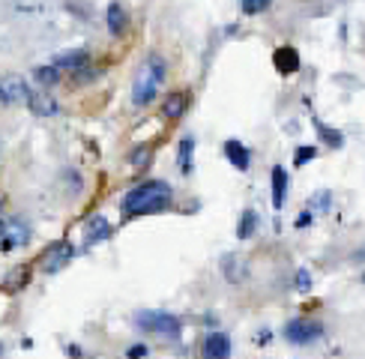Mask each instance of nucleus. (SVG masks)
I'll use <instances>...</instances> for the list:
<instances>
[{"instance_id":"f257e3e1","label":"nucleus","mask_w":365,"mask_h":359,"mask_svg":"<svg viewBox=\"0 0 365 359\" xmlns=\"http://www.w3.org/2000/svg\"><path fill=\"white\" fill-rule=\"evenodd\" d=\"M174 201V192L165 180H147L135 189H129L120 201V216L123 222H132L138 216H156V212H165L171 207Z\"/></svg>"},{"instance_id":"f03ea898","label":"nucleus","mask_w":365,"mask_h":359,"mask_svg":"<svg viewBox=\"0 0 365 359\" xmlns=\"http://www.w3.org/2000/svg\"><path fill=\"white\" fill-rule=\"evenodd\" d=\"M168 78V66L159 54H147L144 63L138 66L135 72V81H132V105L135 108H147L153 99L159 96V87L162 81Z\"/></svg>"},{"instance_id":"7ed1b4c3","label":"nucleus","mask_w":365,"mask_h":359,"mask_svg":"<svg viewBox=\"0 0 365 359\" xmlns=\"http://www.w3.org/2000/svg\"><path fill=\"white\" fill-rule=\"evenodd\" d=\"M135 323L141 332H156V335H168V339H177L183 330L180 318L171 311H138Z\"/></svg>"},{"instance_id":"20e7f679","label":"nucleus","mask_w":365,"mask_h":359,"mask_svg":"<svg viewBox=\"0 0 365 359\" xmlns=\"http://www.w3.org/2000/svg\"><path fill=\"white\" fill-rule=\"evenodd\" d=\"M320 335H324V327L312 318H294L284 323V339L296 344V347H305V344H315Z\"/></svg>"},{"instance_id":"39448f33","label":"nucleus","mask_w":365,"mask_h":359,"mask_svg":"<svg viewBox=\"0 0 365 359\" xmlns=\"http://www.w3.org/2000/svg\"><path fill=\"white\" fill-rule=\"evenodd\" d=\"M72 257H75V245L66 240H57L39 255V266H42V273H57V269H63Z\"/></svg>"},{"instance_id":"423d86ee","label":"nucleus","mask_w":365,"mask_h":359,"mask_svg":"<svg viewBox=\"0 0 365 359\" xmlns=\"http://www.w3.org/2000/svg\"><path fill=\"white\" fill-rule=\"evenodd\" d=\"M30 243V224L13 216V219H4V233H0V249H18V245H27Z\"/></svg>"},{"instance_id":"0eeeda50","label":"nucleus","mask_w":365,"mask_h":359,"mask_svg":"<svg viewBox=\"0 0 365 359\" xmlns=\"http://www.w3.org/2000/svg\"><path fill=\"white\" fill-rule=\"evenodd\" d=\"M189 105H192V93H189V90H177V93H168V96L162 99V117L177 123V120L186 117Z\"/></svg>"},{"instance_id":"6e6552de","label":"nucleus","mask_w":365,"mask_h":359,"mask_svg":"<svg viewBox=\"0 0 365 359\" xmlns=\"http://www.w3.org/2000/svg\"><path fill=\"white\" fill-rule=\"evenodd\" d=\"M222 153H225V159L237 168V171H242L246 174L249 168H252V153H249V147L242 141H237V138H228L225 144H222Z\"/></svg>"},{"instance_id":"1a4fd4ad","label":"nucleus","mask_w":365,"mask_h":359,"mask_svg":"<svg viewBox=\"0 0 365 359\" xmlns=\"http://www.w3.org/2000/svg\"><path fill=\"white\" fill-rule=\"evenodd\" d=\"M204 359H230V335L228 332H209L201 347Z\"/></svg>"},{"instance_id":"9d476101","label":"nucleus","mask_w":365,"mask_h":359,"mask_svg":"<svg viewBox=\"0 0 365 359\" xmlns=\"http://www.w3.org/2000/svg\"><path fill=\"white\" fill-rule=\"evenodd\" d=\"M111 222H108L105 216H93V219H87L84 224V243L87 245H99V243H105V240H111Z\"/></svg>"},{"instance_id":"9b49d317","label":"nucleus","mask_w":365,"mask_h":359,"mask_svg":"<svg viewBox=\"0 0 365 359\" xmlns=\"http://www.w3.org/2000/svg\"><path fill=\"white\" fill-rule=\"evenodd\" d=\"M27 84L21 78H4L0 81V105H15V102H27Z\"/></svg>"},{"instance_id":"f8f14e48","label":"nucleus","mask_w":365,"mask_h":359,"mask_svg":"<svg viewBox=\"0 0 365 359\" xmlns=\"http://www.w3.org/2000/svg\"><path fill=\"white\" fill-rule=\"evenodd\" d=\"M30 278H33V269H30V264H18V266H13L9 273L4 276V287L6 294H21L27 285H30Z\"/></svg>"},{"instance_id":"ddd939ff","label":"nucleus","mask_w":365,"mask_h":359,"mask_svg":"<svg viewBox=\"0 0 365 359\" xmlns=\"http://www.w3.org/2000/svg\"><path fill=\"white\" fill-rule=\"evenodd\" d=\"M273 66L279 75H296V69H300V54H296V48H291V45H282V48H275V54H273Z\"/></svg>"},{"instance_id":"4468645a","label":"nucleus","mask_w":365,"mask_h":359,"mask_svg":"<svg viewBox=\"0 0 365 359\" xmlns=\"http://www.w3.org/2000/svg\"><path fill=\"white\" fill-rule=\"evenodd\" d=\"M51 63L57 66L60 72H75V69H81V66H87V63H90V51H84V48L63 51V54H57V57H54Z\"/></svg>"},{"instance_id":"2eb2a0df","label":"nucleus","mask_w":365,"mask_h":359,"mask_svg":"<svg viewBox=\"0 0 365 359\" xmlns=\"http://www.w3.org/2000/svg\"><path fill=\"white\" fill-rule=\"evenodd\" d=\"M25 105H27L36 117H51V114H57V111H60V105H57V99H54V96H48V93H33V90L27 93V102H25Z\"/></svg>"},{"instance_id":"dca6fc26","label":"nucleus","mask_w":365,"mask_h":359,"mask_svg":"<svg viewBox=\"0 0 365 359\" xmlns=\"http://www.w3.org/2000/svg\"><path fill=\"white\" fill-rule=\"evenodd\" d=\"M192 156H195V138H192V135H183L180 144H177V165H180V174L183 177H189L195 171Z\"/></svg>"},{"instance_id":"f3484780","label":"nucleus","mask_w":365,"mask_h":359,"mask_svg":"<svg viewBox=\"0 0 365 359\" xmlns=\"http://www.w3.org/2000/svg\"><path fill=\"white\" fill-rule=\"evenodd\" d=\"M105 18H108V30L114 33V36H123V33L129 30V13L123 9V4H108V13H105Z\"/></svg>"},{"instance_id":"a211bd4d","label":"nucleus","mask_w":365,"mask_h":359,"mask_svg":"<svg viewBox=\"0 0 365 359\" xmlns=\"http://www.w3.org/2000/svg\"><path fill=\"white\" fill-rule=\"evenodd\" d=\"M270 189H273V207L282 210L284 204V195H287V171L282 165H275L270 171Z\"/></svg>"},{"instance_id":"6ab92c4d","label":"nucleus","mask_w":365,"mask_h":359,"mask_svg":"<svg viewBox=\"0 0 365 359\" xmlns=\"http://www.w3.org/2000/svg\"><path fill=\"white\" fill-rule=\"evenodd\" d=\"M315 132H317V138L324 141V147H329V150L345 147V135H341V129H329L324 120H315Z\"/></svg>"},{"instance_id":"aec40b11","label":"nucleus","mask_w":365,"mask_h":359,"mask_svg":"<svg viewBox=\"0 0 365 359\" xmlns=\"http://www.w3.org/2000/svg\"><path fill=\"white\" fill-rule=\"evenodd\" d=\"M222 273H225L228 282L240 285L242 278H246V266H242V257H240V255H225V257H222Z\"/></svg>"},{"instance_id":"412c9836","label":"nucleus","mask_w":365,"mask_h":359,"mask_svg":"<svg viewBox=\"0 0 365 359\" xmlns=\"http://www.w3.org/2000/svg\"><path fill=\"white\" fill-rule=\"evenodd\" d=\"M153 153H156L153 144H138V147L129 153V165L135 168V171H147L150 162H153Z\"/></svg>"},{"instance_id":"4be33fe9","label":"nucleus","mask_w":365,"mask_h":359,"mask_svg":"<svg viewBox=\"0 0 365 359\" xmlns=\"http://www.w3.org/2000/svg\"><path fill=\"white\" fill-rule=\"evenodd\" d=\"M254 231H258V212H254V210H242L240 224H237V240H242V243L252 240Z\"/></svg>"},{"instance_id":"5701e85b","label":"nucleus","mask_w":365,"mask_h":359,"mask_svg":"<svg viewBox=\"0 0 365 359\" xmlns=\"http://www.w3.org/2000/svg\"><path fill=\"white\" fill-rule=\"evenodd\" d=\"M33 78H36V84H42V87H54L60 81V69L54 63H48V66H39V69H33Z\"/></svg>"},{"instance_id":"b1692460","label":"nucleus","mask_w":365,"mask_h":359,"mask_svg":"<svg viewBox=\"0 0 365 359\" xmlns=\"http://www.w3.org/2000/svg\"><path fill=\"white\" fill-rule=\"evenodd\" d=\"M317 156V147H312V144H303V147H296V156H294V168H303L308 165Z\"/></svg>"},{"instance_id":"393cba45","label":"nucleus","mask_w":365,"mask_h":359,"mask_svg":"<svg viewBox=\"0 0 365 359\" xmlns=\"http://www.w3.org/2000/svg\"><path fill=\"white\" fill-rule=\"evenodd\" d=\"M270 6H273V0H242V13L246 15H261V13H267Z\"/></svg>"},{"instance_id":"a878e982","label":"nucleus","mask_w":365,"mask_h":359,"mask_svg":"<svg viewBox=\"0 0 365 359\" xmlns=\"http://www.w3.org/2000/svg\"><path fill=\"white\" fill-rule=\"evenodd\" d=\"M102 75L99 69H90V66H81V69L72 72V84H87V81H96V78Z\"/></svg>"},{"instance_id":"bb28decb","label":"nucleus","mask_w":365,"mask_h":359,"mask_svg":"<svg viewBox=\"0 0 365 359\" xmlns=\"http://www.w3.org/2000/svg\"><path fill=\"white\" fill-rule=\"evenodd\" d=\"M329 204H333V195H329V192H320V198H315V201H312V207H317L320 212H326V210H329Z\"/></svg>"},{"instance_id":"cd10ccee","label":"nucleus","mask_w":365,"mask_h":359,"mask_svg":"<svg viewBox=\"0 0 365 359\" xmlns=\"http://www.w3.org/2000/svg\"><path fill=\"white\" fill-rule=\"evenodd\" d=\"M150 351H147V344H132L129 351H126V359H144Z\"/></svg>"},{"instance_id":"c85d7f7f","label":"nucleus","mask_w":365,"mask_h":359,"mask_svg":"<svg viewBox=\"0 0 365 359\" xmlns=\"http://www.w3.org/2000/svg\"><path fill=\"white\" fill-rule=\"evenodd\" d=\"M296 287L312 290V276H308V269H300V273H296Z\"/></svg>"},{"instance_id":"c756f323","label":"nucleus","mask_w":365,"mask_h":359,"mask_svg":"<svg viewBox=\"0 0 365 359\" xmlns=\"http://www.w3.org/2000/svg\"><path fill=\"white\" fill-rule=\"evenodd\" d=\"M254 341H258V344L263 347L267 341H273V332H270V330H258V339H254Z\"/></svg>"},{"instance_id":"7c9ffc66","label":"nucleus","mask_w":365,"mask_h":359,"mask_svg":"<svg viewBox=\"0 0 365 359\" xmlns=\"http://www.w3.org/2000/svg\"><path fill=\"white\" fill-rule=\"evenodd\" d=\"M312 219H315V216H312V212H308V210H305V212H303V216H300V219H296V228H308V224H312Z\"/></svg>"},{"instance_id":"2f4dec72","label":"nucleus","mask_w":365,"mask_h":359,"mask_svg":"<svg viewBox=\"0 0 365 359\" xmlns=\"http://www.w3.org/2000/svg\"><path fill=\"white\" fill-rule=\"evenodd\" d=\"M69 356H72V359H81V347L72 344V347H69Z\"/></svg>"},{"instance_id":"473e14b6","label":"nucleus","mask_w":365,"mask_h":359,"mask_svg":"<svg viewBox=\"0 0 365 359\" xmlns=\"http://www.w3.org/2000/svg\"><path fill=\"white\" fill-rule=\"evenodd\" d=\"M4 210H6V198L0 195V216H4Z\"/></svg>"},{"instance_id":"72a5a7b5","label":"nucleus","mask_w":365,"mask_h":359,"mask_svg":"<svg viewBox=\"0 0 365 359\" xmlns=\"http://www.w3.org/2000/svg\"><path fill=\"white\" fill-rule=\"evenodd\" d=\"M0 356H4V344H0Z\"/></svg>"}]
</instances>
